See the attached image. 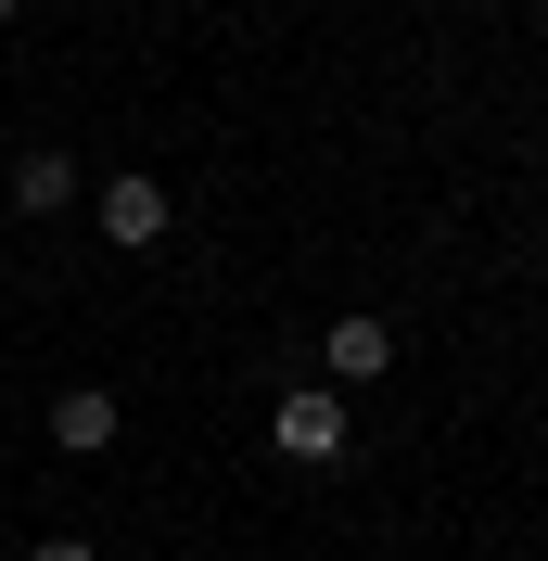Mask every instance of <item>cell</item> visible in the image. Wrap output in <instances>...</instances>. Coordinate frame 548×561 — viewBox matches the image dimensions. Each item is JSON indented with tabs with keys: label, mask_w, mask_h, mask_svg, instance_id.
Listing matches in <instances>:
<instances>
[{
	"label": "cell",
	"mask_w": 548,
	"mask_h": 561,
	"mask_svg": "<svg viewBox=\"0 0 548 561\" xmlns=\"http://www.w3.org/2000/svg\"><path fill=\"white\" fill-rule=\"evenodd\" d=\"M13 205H26V217H65V205H77V153L26 140V153H13Z\"/></svg>",
	"instance_id": "cell-5"
},
{
	"label": "cell",
	"mask_w": 548,
	"mask_h": 561,
	"mask_svg": "<svg viewBox=\"0 0 548 561\" xmlns=\"http://www.w3.org/2000/svg\"><path fill=\"white\" fill-rule=\"evenodd\" d=\"M319 370H332V396H344V383H383V370H396V319L344 307L332 332H319Z\"/></svg>",
	"instance_id": "cell-3"
},
{
	"label": "cell",
	"mask_w": 548,
	"mask_h": 561,
	"mask_svg": "<svg viewBox=\"0 0 548 561\" xmlns=\"http://www.w3.org/2000/svg\"><path fill=\"white\" fill-rule=\"evenodd\" d=\"M26 561H103V549H90V536H38Z\"/></svg>",
	"instance_id": "cell-6"
},
{
	"label": "cell",
	"mask_w": 548,
	"mask_h": 561,
	"mask_svg": "<svg viewBox=\"0 0 548 561\" xmlns=\"http://www.w3.org/2000/svg\"><path fill=\"white\" fill-rule=\"evenodd\" d=\"M167 230H179V205H167V179H140V167H115V179H103V243H115V255H153V243H167Z\"/></svg>",
	"instance_id": "cell-2"
},
{
	"label": "cell",
	"mask_w": 548,
	"mask_h": 561,
	"mask_svg": "<svg viewBox=\"0 0 548 561\" xmlns=\"http://www.w3.org/2000/svg\"><path fill=\"white\" fill-rule=\"evenodd\" d=\"M269 447L294 459V472H332V459L357 447V434H344V396H332V383H294V396L269 409Z\"/></svg>",
	"instance_id": "cell-1"
},
{
	"label": "cell",
	"mask_w": 548,
	"mask_h": 561,
	"mask_svg": "<svg viewBox=\"0 0 548 561\" xmlns=\"http://www.w3.org/2000/svg\"><path fill=\"white\" fill-rule=\"evenodd\" d=\"M13 13H26V0H0V26H13Z\"/></svg>",
	"instance_id": "cell-7"
},
{
	"label": "cell",
	"mask_w": 548,
	"mask_h": 561,
	"mask_svg": "<svg viewBox=\"0 0 548 561\" xmlns=\"http://www.w3.org/2000/svg\"><path fill=\"white\" fill-rule=\"evenodd\" d=\"M52 447H65V459H103L115 447V396L103 383H65V396H52Z\"/></svg>",
	"instance_id": "cell-4"
}]
</instances>
